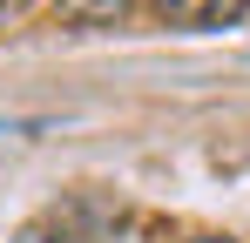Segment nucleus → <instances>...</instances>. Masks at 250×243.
Masks as SVG:
<instances>
[{"instance_id":"nucleus-1","label":"nucleus","mask_w":250,"mask_h":243,"mask_svg":"<svg viewBox=\"0 0 250 243\" xmlns=\"http://www.w3.org/2000/svg\"><path fill=\"white\" fill-rule=\"evenodd\" d=\"M149 14L163 27H230L237 14H250V0H149Z\"/></svg>"},{"instance_id":"nucleus-2","label":"nucleus","mask_w":250,"mask_h":243,"mask_svg":"<svg viewBox=\"0 0 250 243\" xmlns=\"http://www.w3.org/2000/svg\"><path fill=\"white\" fill-rule=\"evenodd\" d=\"M54 7H61V20H68V27H115L135 0H54Z\"/></svg>"},{"instance_id":"nucleus-3","label":"nucleus","mask_w":250,"mask_h":243,"mask_svg":"<svg viewBox=\"0 0 250 243\" xmlns=\"http://www.w3.org/2000/svg\"><path fill=\"white\" fill-rule=\"evenodd\" d=\"M14 243H95V230H82L75 216H34Z\"/></svg>"},{"instance_id":"nucleus-4","label":"nucleus","mask_w":250,"mask_h":243,"mask_svg":"<svg viewBox=\"0 0 250 243\" xmlns=\"http://www.w3.org/2000/svg\"><path fill=\"white\" fill-rule=\"evenodd\" d=\"M21 7H27V0H0V20H14V14H21Z\"/></svg>"},{"instance_id":"nucleus-5","label":"nucleus","mask_w":250,"mask_h":243,"mask_svg":"<svg viewBox=\"0 0 250 243\" xmlns=\"http://www.w3.org/2000/svg\"><path fill=\"white\" fill-rule=\"evenodd\" d=\"M196 243H230V237H196Z\"/></svg>"}]
</instances>
